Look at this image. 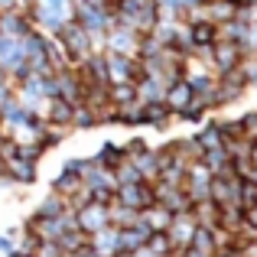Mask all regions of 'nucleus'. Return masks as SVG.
Returning a JSON list of instances; mask_svg holds the SVG:
<instances>
[{
  "label": "nucleus",
  "mask_w": 257,
  "mask_h": 257,
  "mask_svg": "<svg viewBox=\"0 0 257 257\" xmlns=\"http://www.w3.org/2000/svg\"><path fill=\"white\" fill-rule=\"evenodd\" d=\"M30 257H65L62 247L56 244V241H36V247H33Z\"/></svg>",
  "instance_id": "11"
},
{
  "label": "nucleus",
  "mask_w": 257,
  "mask_h": 257,
  "mask_svg": "<svg viewBox=\"0 0 257 257\" xmlns=\"http://www.w3.org/2000/svg\"><path fill=\"white\" fill-rule=\"evenodd\" d=\"M189 101H192V88H189L186 82H173V85H166L163 104L170 107V111H179V114H186Z\"/></svg>",
  "instance_id": "5"
},
{
  "label": "nucleus",
  "mask_w": 257,
  "mask_h": 257,
  "mask_svg": "<svg viewBox=\"0 0 257 257\" xmlns=\"http://www.w3.org/2000/svg\"><path fill=\"white\" fill-rule=\"evenodd\" d=\"M65 257H98V251H94L91 244H85V247H78V251H69Z\"/></svg>",
  "instance_id": "13"
},
{
  "label": "nucleus",
  "mask_w": 257,
  "mask_h": 257,
  "mask_svg": "<svg viewBox=\"0 0 257 257\" xmlns=\"http://www.w3.org/2000/svg\"><path fill=\"white\" fill-rule=\"evenodd\" d=\"M238 127H241V137H244V140H251V144L257 140V114H251V117H244Z\"/></svg>",
  "instance_id": "12"
},
{
  "label": "nucleus",
  "mask_w": 257,
  "mask_h": 257,
  "mask_svg": "<svg viewBox=\"0 0 257 257\" xmlns=\"http://www.w3.org/2000/svg\"><path fill=\"white\" fill-rule=\"evenodd\" d=\"M124 153H127V150H120V147L104 144V147H101V157H94V160H98L101 166H117L120 160H124Z\"/></svg>",
  "instance_id": "10"
},
{
  "label": "nucleus",
  "mask_w": 257,
  "mask_h": 257,
  "mask_svg": "<svg viewBox=\"0 0 257 257\" xmlns=\"http://www.w3.org/2000/svg\"><path fill=\"white\" fill-rule=\"evenodd\" d=\"M254 147H257V140H254Z\"/></svg>",
  "instance_id": "15"
},
{
  "label": "nucleus",
  "mask_w": 257,
  "mask_h": 257,
  "mask_svg": "<svg viewBox=\"0 0 257 257\" xmlns=\"http://www.w3.org/2000/svg\"><path fill=\"white\" fill-rule=\"evenodd\" d=\"M107 65V82L111 85H120V82H134V62L127 56H117V52H111V56L104 59Z\"/></svg>",
  "instance_id": "4"
},
{
  "label": "nucleus",
  "mask_w": 257,
  "mask_h": 257,
  "mask_svg": "<svg viewBox=\"0 0 257 257\" xmlns=\"http://www.w3.org/2000/svg\"><path fill=\"white\" fill-rule=\"evenodd\" d=\"M65 208H72V205H65V199L56 192V195H49V199L39 205V212H36V215H39V218H56V215H59V212H65Z\"/></svg>",
  "instance_id": "8"
},
{
  "label": "nucleus",
  "mask_w": 257,
  "mask_h": 257,
  "mask_svg": "<svg viewBox=\"0 0 257 257\" xmlns=\"http://www.w3.org/2000/svg\"><path fill=\"white\" fill-rule=\"evenodd\" d=\"M75 221L82 231H98V228L107 225V205H101V202H88V205L75 208Z\"/></svg>",
  "instance_id": "2"
},
{
  "label": "nucleus",
  "mask_w": 257,
  "mask_h": 257,
  "mask_svg": "<svg viewBox=\"0 0 257 257\" xmlns=\"http://www.w3.org/2000/svg\"><path fill=\"white\" fill-rule=\"evenodd\" d=\"M134 46H137V36H134V30H127V26H117V30L111 33V49L117 52V56H127V52H134Z\"/></svg>",
  "instance_id": "7"
},
{
  "label": "nucleus",
  "mask_w": 257,
  "mask_h": 257,
  "mask_svg": "<svg viewBox=\"0 0 257 257\" xmlns=\"http://www.w3.org/2000/svg\"><path fill=\"white\" fill-rule=\"evenodd\" d=\"M117 189V199H120V205H127V208H147V205H153V192L144 186V182H131V186H114Z\"/></svg>",
  "instance_id": "3"
},
{
  "label": "nucleus",
  "mask_w": 257,
  "mask_h": 257,
  "mask_svg": "<svg viewBox=\"0 0 257 257\" xmlns=\"http://www.w3.org/2000/svg\"><path fill=\"white\" fill-rule=\"evenodd\" d=\"M10 257H30V254H10Z\"/></svg>",
  "instance_id": "14"
},
{
  "label": "nucleus",
  "mask_w": 257,
  "mask_h": 257,
  "mask_svg": "<svg viewBox=\"0 0 257 257\" xmlns=\"http://www.w3.org/2000/svg\"><path fill=\"white\" fill-rule=\"evenodd\" d=\"M59 36L65 39V49H69V62L72 65H75L78 59H88V52H91V36L82 30V23H62Z\"/></svg>",
  "instance_id": "1"
},
{
  "label": "nucleus",
  "mask_w": 257,
  "mask_h": 257,
  "mask_svg": "<svg viewBox=\"0 0 257 257\" xmlns=\"http://www.w3.org/2000/svg\"><path fill=\"white\" fill-rule=\"evenodd\" d=\"M212 59H215V65H218L221 72H231V69H238L241 65V49H238V43H221V46H212Z\"/></svg>",
  "instance_id": "6"
},
{
  "label": "nucleus",
  "mask_w": 257,
  "mask_h": 257,
  "mask_svg": "<svg viewBox=\"0 0 257 257\" xmlns=\"http://www.w3.org/2000/svg\"><path fill=\"white\" fill-rule=\"evenodd\" d=\"M195 140H199L202 153H205V150H215V147H221V144H225V134H221V127H208V131H202Z\"/></svg>",
  "instance_id": "9"
}]
</instances>
